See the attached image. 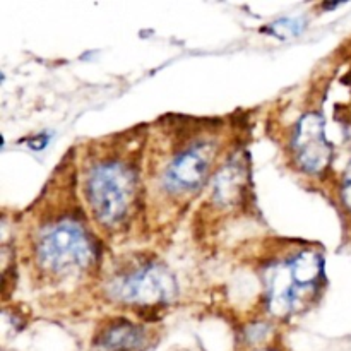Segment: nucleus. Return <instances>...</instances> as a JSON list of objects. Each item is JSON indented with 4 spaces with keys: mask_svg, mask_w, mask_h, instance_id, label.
I'll return each instance as SVG.
<instances>
[{
    "mask_svg": "<svg viewBox=\"0 0 351 351\" xmlns=\"http://www.w3.org/2000/svg\"><path fill=\"white\" fill-rule=\"evenodd\" d=\"M302 29H304V23L300 19H281L278 23H274L269 31L274 36L281 38V40H287V38L300 33Z\"/></svg>",
    "mask_w": 351,
    "mask_h": 351,
    "instance_id": "obj_8",
    "label": "nucleus"
},
{
    "mask_svg": "<svg viewBox=\"0 0 351 351\" xmlns=\"http://www.w3.org/2000/svg\"><path fill=\"white\" fill-rule=\"evenodd\" d=\"M93 343L98 351H146L149 332L130 319L113 317L98 329Z\"/></svg>",
    "mask_w": 351,
    "mask_h": 351,
    "instance_id": "obj_7",
    "label": "nucleus"
},
{
    "mask_svg": "<svg viewBox=\"0 0 351 351\" xmlns=\"http://www.w3.org/2000/svg\"><path fill=\"white\" fill-rule=\"evenodd\" d=\"M33 254L41 274L57 280L77 278L98 261L95 237L72 215L45 221L34 235Z\"/></svg>",
    "mask_w": 351,
    "mask_h": 351,
    "instance_id": "obj_2",
    "label": "nucleus"
},
{
    "mask_svg": "<svg viewBox=\"0 0 351 351\" xmlns=\"http://www.w3.org/2000/svg\"><path fill=\"white\" fill-rule=\"evenodd\" d=\"M324 259L315 250H300L271 267L266 280L267 307L276 317L300 312L312 304L324 285Z\"/></svg>",
    "mask_w": 351,
    "mask_h": 351,
    "instance_id": "obj_3",
    "label": "nucleus"
},
{
    "mask_svg": "<svg viewBox=\"0 0 351 351\" xmlns=\"http://www.w3.org/2000/svg\"><path fill=\"white\" fill-rule=\"evenodd\" d=\"M139 195V170L136 158L110 151L86 167L82 197L91 218L106 232L120 228L130 219Z\"/></svg>",
    "mask_w": 351,
    "mask_h": 351,
    "instance_id": "obj_1",
    "label": "nucleus"
},
{
    "mask_svg": "<svg viewBox=\"0 0 351 351\" xmlns=\"http://www.w3.org/2000/svg\"><path fill=\"white\" fill-rule=\"evenodd\" d=\"M219 146L211 137H194L178 144L161 173V189L170 197L185 199L197 194L215 170Z\"/></svg>",
    "mask_w": 351,
    "mask_h": 351,
    "instance_id": "obj_5",
    "label": "nucleus"
},
{
    "mask_svg": "<svg viewBox=\"0 0 351 351\" xmlns=\"http://www.w3.org/2000/svg\"><path fill=\"white\" fill-rule=\"evenodd\" d=\"M266 351H273V350H266Z\"/></svg>",
    "mask_w": 351,
    "mask_h": 351,
    "instance_id": "obj_10",
    "label": "nucleus"
},
{
    "mask_svg": "<svg viewBox=\"0 0 351 351\" xmlns=\"http://www.w3.org/2000/svg\"><path fill=\"white\" fill-rule=\"evenodd\" d=\"M106 290L113 302L137 312H154L175 300L178 287L167 266L158 261H137L112 274Z\"/></svg>",
    "mask_w": 351,
    "mask_h": 351,
    "instance_id": "obj_4",
    "label": "nucleus"
},
{
    "mask_svg": "<svg viewBox=\"0 0 351 351\" xmlns=\"http://www.w3.org/2000/svg\"><path fill=\"white\" fill-rule=\"evenodd\" d=\"M341 199L343 204L351 211V161L348 163V167L345 168L341 177Z\"/></svg>",
    "mask_w": 351,
    "mask_h": 351,
    "instance_id": "obj_9",
    "label": "nucleus"
},
{
    "mask_svg": "<svg viewBox=\"0 0 351 351\" xmlns=\"http://www.w3.org/2000/svg\"><path fill=\"white\" fill-rule=\"evenodd\" d=\"M291 154L304 173L319 175L331 165L332 146L326 137L321 113L307 112L300 117L291 136Z\"/></svg>",
    "mask_w": 351,
    "mask_h": 351,
    "instance_id": "obj_6",
    "label": "nucleus"
}]
</instances>
